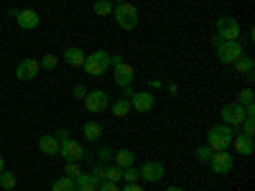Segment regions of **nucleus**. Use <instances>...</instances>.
<instances>
[{"label": "nucleus", "mask_w": 255, "mask_h": 191, "mask_svg": "<svg viewBox=\"0 0 255 191\" xmlns=\"http://www.w3.org/2000/svg\"><path fill=\"white\" fill-rule=\"evenodd\" d=\"M51 191H77V186H74V179H69V176L56 179V181L51 184Z\"/></svg>", "instance_id": "b1692460"}, {"label": "nucleus", "mask_w": 255, "mask_h": 191, "mask_svg": "<svg viewBox=\"0 0 255 191\" xmlns=\"http://www.w3.org/2000/svg\"><path fill=\"white\" fill-rule=\"evenodd\" d=\"M120 179H123V168H120V166H108V176H105V181L118 184Z\"/></svg>", "instance_id": "bb28decb"}, {"label": "nucleus", "mask_w": 255, "mask_h": 191, "mask_svg": "<svg viewBox=\"0 0 255 191\" xmlns=\"http://www.w3.org/2000/svg\"><path fill=\"white\" fill-rule=\"evenodd\" d=\"M74 97L84 99V97H87V87H84V84H77V87H74Z\"/></svg>", "instance_id": "c9c22d12"}, {"label": "nucleus", "mask_w": 255, "mask_h": 191, "mask_svg": "<svg viewBox=\"0 0 255 191\" xmlns=\"http://www.w3.org/2000/svg\"><path fill=\"white\" fill-rule=\"evenodd\" d=\"M232 145H235V151H238L240 156H253V151H255L253 135H245V133H240V130L232 135Z\"/></svg>", "instance_id": "2eb2a0df"}, {"label": "nucleus", "mask_w": 255, "mask_h": 191, "mask_svg": "<svg viewBox=\"0 0 255 191\" xmlns=\"http://www.w3.org/2000/svg\"><path fill=\"white\" fill-rule=\"evenodd\" d=\"M38 148H41V153H46V156H56L59 153V140L54 135H41Z\"/></svg>", "instance_id": "f3484780"}, {"label": "nucleus", "mask_w": 255, "mask_h": 191, "mask_svg": "<svg viewBox=\"0 0 255 191\" xmlns=\"http://www.w3.org/2000/svg\"><path fill=\"white\" fill-rule=\"evenodd\" d=\"M209 168L215 174H230L232 171V156L227 151H215L209 158Z\"/></svg>", "instance_id": "f8f14e48"}, {"label": "nucleus", "mask_w": 255, "mask_h": 191, "mask_svg": "<svg viewBox=\"0 0 255 191\" xmlns=\"http://www.w3.org/2000/svg\"><path fill=\"white\" fill-rule=\"evenodd\" d=\"M113 15H115V20H118V26L123 28V31H133L135 26H138V8L133 5V3H118L115 8H113Z\"/></svg>", "instance_id": "f03ea898"}, {"label": "nucleus", "mask_w": 255, "mask_h": 191, "mask_svg": "<svg viewBox=\"0 0 255 191\" xmlns=\"http://www.w3.org/2000/svg\"><path fill=\"white\" fill-rule=\"evenodd\" d=\"M212 153H215V151H212L209 145H199V148H197V161H199V163H209Z\"/></svg>", "instance_id": "c85d7f7f"}, {"label": "nucleus", "mask_w": 255, "mask_h": 191, "mask_svg": "<svg viewBox=\"0 0 255 191\" xmlns=\"http://www.w3.org/2000/svg\"><path fill=\"white\" fill-rule=\"evenodd\" d=\"M217 36L225 41H240V23L232 15H220L217 18Z\"/></svg>", "instance_id": "39448f33"}, {"label": "nucleus", "mask_w": 255, "mask_h": 191, "mask_svg": "<svg viewBox=\"0 0 255 191\" xmlns=\"http://www.w3.org/2000/svg\"><path fill=\"white\" fill-rule=\"evenodd\" d=\"M166 191H184V189H179V186H168Z\"/></svg>", "instance_id": "a19ab883"}, {"label": "nucleus", "mask_w": 255, "mask_h": 191, "mask_svg": "<svg viewBox=\"0 0 255 191\" xmlns=\"http://www.w3.org/2000/svg\"><path fill=\"white\" fill-rule=\"evenodd\" d=\"M232 127L225 125V122H217V125H212L209 127V133H207V145L212 148V151H227V148L232 145Z\"/></svg>", "instance_id": "f257e3e1"}, {"label": "nucleus", "mask_w": 255, "mask_h": 191, "mask_svg": "<svg viewBox=\"0 0 255 191\" xmlns=\"http://www.w3.org/2000/svg\"><path fill=\"white\" fill-rule=\"evenodd\" d=\"M240 56H243V44L240 41H225L222 46H217L220 64H235Z\"/></svg>", "instance_id": "423d86ee"}, {"label": "nucleus", "mask_w": 255, "mask_h": 191, "mask_svg": "<svg viewBox=\"0 0 255 191\" xmlns=\"http://www.w3.org/2000/svg\"><path fill=\"white\" fill-rule=\"evenodd\" d=\"M232 67L238 69V74H240V77H245V74H253V69H255V59L243 54V56H240L235 64H232Z\"/></svg>", "instance_id": "aec40b11"}, {"label": "nucleus", "mask_w": 255, "mask_h": 191, "mask_svg": "<svg viewBox=\"0 0 255 191\" xmlns=\"http://www.w3.org/2000/svg\"><path fill=\"white\" fill-rule=\"evenodd\" d=\"M156 104V97L151 92H133L130 97V110H138V112H151Z\"/></svg>", "instance_id": "4468645a"}, {"label": "nucleus", "mask_w": 255, "mask_h": 191, "mask_svg": "<svg viewBox=\"0 0 255 191\" xmlns=\"http://www.w3.org/2000/svg\"><path fill=\"white\" fill-rule=\"evenodd\" d=\"M113 3H115V5H118V3H125V0H113Z\"/></svg>", "instance_id": "79ce46f5"}, {"label": "nucleus", "mask_w": 255, "mask_h": 191, "mask_svg": "<svg viewBox=\"0 0 255 191\" xmlns=\"http://www.w3.org/2000/svg\"><path fill=\"white\" fill-rule=\"evenodd\" d=\"M74 186L77 191H97V181L92 179V174H79L74 179Z\"/></svg>", "instance_id": "6ab92c4d"}, {"label": "nucleus", "mask_w": 255, "mask_h": 191, "mask_svg": "<svg viewBox=\"0 0 255 191\" xmlns=\"http://www.w3.org/2000/svg\"><path fill=\"white\" fill-rule=\"evenodd\" d=\"M250 102H253V90L248 87V90H243L238 95V104H243V107H245V104H250Z\"/></svg>", "instance_id": "473e14b6"}, {"label": "nucleus", "mask_w": 255, "mask_h": 191, "mask_svg": "<svg viewBox=\"0 0 255 191\" xmlns=\"http://www.w3.org/2000/svg\"><path fill=\"white\" fill-rule=\"evenodd\" d=\"M59 156L67 158V161H82L84 158V148L77 140H72V138H64V140H59Z\"/></svg>", "instance_id": "1a4fd4ad"}, {"label": "nucleus", "mask_w": 255, "mask_h": 191, "mask_svg": "<svg viewBox=\"0 0 255 191\" xmlns=\"http://www.w3.org/2000/svg\"><path fill=\"white\" fill-rule=\"evenodd\" d=\"M38 72H41V64L36 61V59H23L15 67V77L20 79V82H31V79H36L38 77Z\"/></svg>", "instance_id": "9b49d317"}, {"label": "nucleus", "mask_w": 255, "mask_h": 191, "mask_svg": "<svg viewBox=\"0 0 255 191\" xmlns=\"http://www.w3.org/2000/svg\"><path fill=\"white\" fill-rule=\"evenodd\" d=\"M84 69H87L90 77H102L105 72L110 69V54L97 49L95 54H90L87 59H84Z\"/></svg>", "instance_id": "7ed1b4c3"}, {"label": "nucleus", "mask_w": 255, "mask_h": 191, "mask_svg": "<svg viewBox=\"0 0 255 191\" xmlns=\"http://www.w3.org/2000/svg\"><path fill=\"white\" fill-rule=\"evenodd\" d=\"M97 191H120L118 184H110V181H100L97 184Z\"/></svg>", "instance_id": "72a5a7b5"}, {"label": "nucleus", "mask_w": 255, "mask_h": 191, "mask_svg": "<svg viewBox=\"0 0 255 191\" xmlns=\"http://www.w3.org/2000/svg\"><path fill=\"white\" fill-rule=\"evenodd\" d=\"M10 15L15 18V23L23 28V31H33L38 23H41V15L36 13V10H31V8H26V10H10Z\"/></svg>", "instance_id": "6e6552de"}, {"label": "nucleus", "mask_w": 255, "mask_h": 191, "mask_svg": "<svg viewBox=\"0 0 255 191\" xmlns=\"http://www.w3.org/2000/svg\"><path fill=\"white\" fill-rule=\"evenodd\" d=\"M38 64H41V69H56V64H59V56H56V54H46V56L41 59Z\"/></svg>", "instance_id": "c756f323"}, {"label": "nucleus", "mask_w": 255, "mask_h": 191, "mask_svg": "<svg viewBox=\"0 0 255 191\" xmlns=\"http://www.w3.org/2000/svg\"><path fill=\"white\" fill-rule=\"evenodd\" d=\"M168 92H171V95H179V84H168Z\"/></svg>", "instance_id": "58836bf2"}, {"label": "nucleus", "mask_w": 255, "mask_h": 191, "mask_svg": "<svg viewBox=\"0 0 255 191\" xmlns=\"http://www.w3.org/2000/svg\"><path fill=\"white\" fill-rule=\"evenodd\" d=\"M95 158L105 163V161H108V158H113V151H110V148H100V153H97Z\"/></svg>", "instance_id": "f704fd0d"}, {"label": "nucleus", "mask_w": 255, "mask_h": 191, "mask_svg": "<svg viewBox=\"0 0 255 191\" xmlns=\"http://www.w3.org/2000/svg\"><path fill=\"white\" fill-rule=\"evenodd\" d=\"M120 191H143V186H138V184H125Z\"/></svg>", "instance_id": "e433bc0d"}, {"label": "nucleus", "mask_w": 255, "mask_h": 191, "mask_svg": "<svg viewBox=\"0 0 255 191\" xmlns=\"http://www.w3.org/2000/svg\"><path fill=\"white\" fill-rule=\"evenodd\" d=\"M222 44H225V38H222V36H217V33L212 36V46H215V49H217V46H222Z\"/></svg>", "instance_id": "4c0bfd02"}, {"label": "nucleus", "mask_w": 255, "mask_h": 191, "mask_svg": "<svg viewBox=\"0 0 255 191\" xmlns=\"http://www.w3.org/2000/svg\"><path fill=\"white\" fill-rule=\"evenodd\" d=\"M123 179H125V184H138L140 171H138L135 166H130V168H123Z\"/></svg>", "instance_id": "a878e982"}, {"label": "nucleus", "mask_w": 255, "mask_h": 191, "mask_svg": "<svg viewBox=\"0 0 255 191\" xmlns=\"http://www.w3.org/2000/svg\"><path fill=\"white\" fill-rule=\"evenodd\" d=\"M15 174H10V171H3L0 174V186H3L5 191H10V189H15Z\"/></svg>", "instance_id": "393cba45"}, {"label": "nucleus", "mask_w": 255, "mask_h": 191, "mask_svg": "<svg viewBox=\"0 0 255 191\" xmlns=\"http://www.w3.org/2000/svg\"><path fill=\"white\" fill-rule=\"evenodd\" d=\"M84 138H87L90 143H97L102 138V127L97 122H87V125H84Z\"/></svg>", "instance_id": "5701e85b"}, {"label": "nucleus", "mask_w": 255, "mask_h": 191, "mask_svg": "<svg viewBox=\"0 0 255 191\" xmlns=\"http://www.w3.org/2000/svg\"><path fill=\"white\" fill-rule=\"evenodd\" d=\"M113 115H115V117H128V115H130V99L118 97V99L113 102Z\"/></svg>", "instance_id": "412c9836"}, {"label": "nucleus", "mask_w": 255, "mask_h": 191, "mask_svg": "<svg viewBox=\"0 0 255 191\" xmlns=\"http://www.w3.org/2000/svg\"><path fill=\"white\" fill-rule=\"evenodd\" d=\"M5 171V161H3V156H0V174Z\"/></svg>", "instance_id": "ea45409f"}, {"label": "nucleus", "mask_w": 255, "mask_h": 191, "mask_svg": "<svg viewBox=\"0 0 255 191\" xmlns=\"http://www.w3.org/2000/svg\"><path fill=\"white\" fill-rule=\"evenodd\" d=\"M220 117H222V122L230 125V127H240V122H243L248 115H245L243 104H238V102H225L222 110H220Z\"/></svg>", "instance_id": "20e7f679"}, {"label": "nucleus", "mask_w": 255, "mask_h": 191, "mask_svg": "<svg viewBox=\"0 0 255 191\" xmlns=\"http://www.w3.org/2000/svg\"><path fill=\"white\" fill-rule=\"evenodd\" d=\"M163 174H166V168H163V163L161 161H145L143 166H140V179L143 181H161L163 179Z\"/></svg>", "instance_id": "ddd939ff"}, {"label": "nucleus", "mask_w": 255, "mask_h": 191, "mask_svg": "<svg viewBox=\"0 0 255 191\" xmlns=\"http://www.w3.org/2000/svg\"><path fill=\"white\" fill-rule=\"evenodd\" d=\"M79 174H82L79 161H67V176H69V179H77Z\"/></svg>", "instance_id": "2f4dec72"}, {"label": "nucleus", "mask_w": 255, "mask_h": 191, "mask_svg": "<svg viewBox=\"0 0 255 191\" xmlns=\"http://www.w3.org/2000/svg\"><path fill=\"white\" fill-rule=\"evenodd\" d=\"M113 67H115V84H118V87H130L133 79H135V69H133V64L120 61V64H113Z\"/></svg>", "instance_id": "9d476101"}, {"label": "nucleus", "mask_w": 255, "mask_h": 191, "mask_svg": "<svg viewBox=\"0 0 255 191\" xmlns=\"http://www.w3.org/2000/svg\"><path fill=\"white\" fill-rule=\"evenodd\" d=\"M113 8H115V3L113 0H97V3L92 5V10H95V15H113Z\"/></svg>", "instance_id": "4be33fe9"}, {"label": "nucleus", "mask_w": 255, "mask_h": 191, "mask_svg": "<svg viewBox=\"0 0 255 191\" xmlns=\"http://www.w3.org/2000/svg\"><path fill=\"white\" fill-rule=\"evenodd\" d=\"M84 104H87V110L90 112H102V110H108L110 107V97L105 90H95V92H87V97H84Z\"/></svg>", "instance_id": "0eeeda50"}, {"label": "nucleus", "mask_w": 255, "mask_h": 191, "mask_svg": "<svg viewBox=\"0 0 255 191\" xmlns=\"http://www.w3.org/2000/svg\"><path fill=\"white\" fill-rule=\"evenodd\" d=\"M105 176H108V166H105L102 161H100V163H95V168H92V179L100 184V181H105Z\"/></svg>", "instance_id": "cd10ccee"}, {"label": "nucleus", "mask_w": 255, "mask_h": 191, "mask_svg": "<svg viewBox=\"0 0 255 191\" xmlns=\"http://www.w3.org/2000/svg\"><path fill=\"white\" fill-rule=\"evenodd\" d=\"M240 133H245V135H253V133H255V120H253V117H245V120L240 122Z\"/></svg>", "instance_id": "7c9ffc66"}, {"label": "nucleus", "mask_w": 255, "mask_h": 191, "mask_svg": "<svg viewBox=\"0 0 255 191\" xmlns=\"http://www.w3.org/2000/svg\"><path fill=\"white\" fill-rule=\"evenodd\" d=\"M113 158H115V166H120V168H130L135 163V153L130 151V148H120Z\"/></svg>", "instance_id": "a211bd4d"}, {"label": "nucleus", "mask_w": 255, "mask_h": 191, "mask_svg": "<svg viewBox=\"0 0 255 191\" xmlns=\"http://www.w3.org/2000/svg\"><path fill=\"white\" fill-rule=\"evenodd\" d=\"M61 59L69 64V67H84V59H87V54H84L82 49H77V46H69L67 51L61 54Z\"/></svg>", "instance_id": "dca6fc26"}]
</instances>
